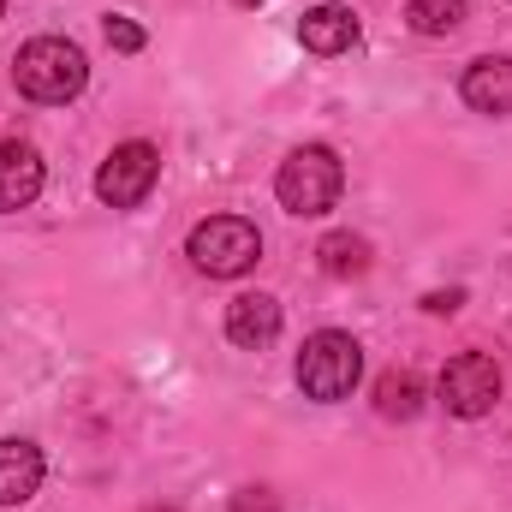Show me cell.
<instances>
[{
    "label": "cell",
    "mask_w": 512,
    "mask_h": 512,
    "mask_svg": "<svg viewBox=\"0 0 512 512\" xmlns=\"http://www.w3.org/2000/svg\"><path fill=\"white\" fill-rule=\"evenodd\" d=\"M12 84H18V96L60 108V102H72V96H84L90 60H84V48L66 42V36H30V42L12 54Z\"/></svg>",
    "instance_id": "1"
},
{
    "label": "cell",
    "mask_w": 512,
    "mask_h": 512,
    "mask_svg": "<svg viewBox=\"0 0 512 512\" xmlns=\"http://www.w3.org/2000/svg\"><path fill=\"white\" fill-rule=\"evenodd\" d=\"M340 185H346V167L328 143H304L280 161L274 173V197L286 215H328L340 203Z\"/></svg>",
    "instance_id": "2"
},
{
    "label": "cell",
    "mask_w": 512,
    "mask_h": 512,
    "mask_svg": "<svg viewBox=\"0 0 512 512\" xmlns=\"http://www.w3.org/2000/svg\"><path fill=\"white\" fill-rule=\"evenodd\" d=\"M358 376H364V346L352 334L322 328V334L304 340V352H298V387H304V399L340 405V399H352Z\"/></svg>",
    "instance_id": "3"
},
{
    "label": "cell",
    "mask_w": 512,
    "mask_h": 512,
    "mask_svg": "<svg viewBox=\"0 0 512 512\" xmlns=\"http://www.w3.org/2000/svg\"><path fill=\"white\" fill-rule=\"evenodd\" d=\"M185 256L209 280H239V274H251L256 262H262V233H256V221H245V215H209V221L191 227Z\"/></svg>",
    "instance_id": "4"
},
{
    "label": "cell",
    "mask_w": 512,
    "mask_h": 512,
    "mask_svg": "<svg viewBox=\"0 0 512 512\" xmlns=\"http://www.w3.org/2000/svg\"><path fill=\"white\" fill-rule=\"evenodd\" d=\"M155 179H161V149L143 143V137H131V143H120V149L96 167V197H102L108 209H137V203L155 191Z\"/></svg>",
    "instance_id": "5"
},
{
    "label": "cell",
    "mask_w": 512,
    "mask_h": 512,
    "mask_svg": "<svg viewBox=\"0 0 512 512\" xmlns=\"http://www.w3.org/2000/svg\"><path fill=\"white\" fill-rule=\"evenodd\" d=\"M435 393L453 417H489L501 405V364L489 352H459V358H447Z\"/></svg>",
    "instance_id": "6"
},
{
    "label": "cell",
    "mask_w": 512,
    "mask_h": 512,
    "mask_svg": "<svg viewBox=\"0 0 512 512\" xmlns=\"http://www.w3.org/2000/svg\"><path fill=\"white\" fill-rule=\"evenodd\" d=\"M48 185V167L30 143H0V215H18L42 197Z\"/></svg>",
    "instance_id": "7"
},
{
    "label": "cell",
    "mask_w": 512,
    "mask_h": 512,
    "mask_svg": "<svg viewBox=\"0 0 512 512\" xmlns=\"http://www.w3.org/2000/svg\"><path fill=\"white\" fill-rule=\"evenodd\" d=\"M227 340L245 346V352L274 346V340H280V298H268V292H239V298L227 304Z\"/></svg>",
    "instance_id": "8"
},
{
    "label": "cell",
    "mask_w": 512,
    "mask_h": 512,
    "mask_svg": "<svg viewBox=\"0 0 512 512\" xmlns=\"http://www.w3.org/2000/svg\"><path fill=\"white\" fill-rule=\"evenodd\" d=\"M459 96L477 108V114H512V60L507 54H483V60H471L465 66V78H459Z\"/></svg>",
    "instance_id": "9"
},
{
    "label": "cell",
    "mask_w": 512,
    "mask_h": 512,
    "mask_svg": "<svg viewBox=\"0 0 512 512\" xmlns=\"http://www.w3.org/2000/svg\"><path fill=\"white\" fill-rule=\"evenodd\" d=\"M42 477H48V459H42L36 441H0V507L36 501Z\"/></svg>",
    "instance_id": "10"
},
{
    "label": "cell",
    "mask_w": 512,
    "mask_h": 512,
    "mask_svg": "<svg viewBox=\"0 0 512 512\" xmlns=\"http://www.w3.org/2000/svg\"><path fill=\"white\" fill-rule=\"evenodd\" d=\"M298 42H304L310 54H346V48L358 42V12L340 6V0H322V6H310V12L298 18Z\"/></svg>",
    "instance_id": "11"
},
{
    "label": "cell",
    "mask_w": 512,
    "mask_h": 512,
    "mask_svg": "<svg viewBox=\"0 0 512 512\" xmlns=\"http://www.w3.org/2000/svg\"><path fill=\"white\" fill-rule=\"evenodd\" d=\"M423 399H429V387H423L417 370H387L382 382H376V411L393 417V423H411L423 411Z\"/></svg>",
    "instance_id": "12"
},
{
    "label": "cell",
    "mask_w": 512,
    "mask_h": 512,
    "mask_svg": "<svg viewBox=\"0 0 512 512\" xmlns=\"http://www.w3.org/2000/svg\"><path fill=\"white\" fill-rule=\"evenodd\" d=\"M316 256H322V274H334V280H352V274L370 268V245H364L358 233H328V239L316 245Z\"/></svg>",
    "instance_id": "13"
},
{
    "label": "cell",
    "mask_w": 512,
    "mask_h": 512,
    "mask_svg": "<svg viewBox=\"0 0 512 512\" xmlns=\"http://www.w3.org/2000/svg\"><path fill=\"white\" fill-rule=\"evenodd\" d=\"M405 18H411L417 36H453V30L471 18V6H465V0H411Z\"/></svg>",
    "instance_id": "14"
},
{
    "label": "cell",
    "mask_w": 512,
    "mask_h": 512,
    "mask_svg": "<svg viewBox=\"0 0 512 512\" xmlns=\"http://www.w3.org/2000/svg\"><path fill=\"white\" fill-rule=\"evenodd\" d=\"M108 48H120V54H137V48H143V30H137L131 18H120V12H114V18H108Z\"/></svg>",
    "instance_id": "15"
},
{
    "label": "cell",
    "mask_w": 512,
    "mask_h": 512,
    "mask_svg": "<svg viewBox=\"0 0 512 512\" xmlns=\"http://www.w3.org/2000/svg\"><path fill=\"white\" fill-rule=\"evenodd\" d=\"M227 512H280V501H274L268 489H239V495H233V507H227Z\"/></svg>",
    "instance_id": "16"
},
{
    "label": "cell",
    "mask_w": 512,
    "mask_h": 512,
    "mask_svg": "<svg viewBox=\"0 0 512 512\" xmlns=\"http://www.w3.org/2000/svg\"><path fill=\"white\" fill-rule=\"evenodd\" d=\"M459 304H465V292H459V286H453V292H429V298H423V310H429V316H453Z\"/></svg>",
    "instance_id": "17"
},
{
    "label": "cell",
    "mask_w": 512,
    "mask_h": 512,
    "mask_svg": "<svg viewBox=\"0 0 512 512\" xmlns=\"http://www.w3.org/2000/svg\"><path fill=\"white\" fill-rule=\"evenodd\" d=\"M0 18H6V0H0Z\"/></svg>",
    "instance_id": "18"
}]
</instances>
